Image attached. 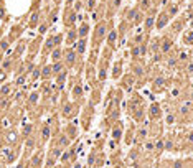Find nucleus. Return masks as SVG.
I'll use <instances>...</instances> for the list:
<instances>
[{"mask_svg": "<svg viewBox=\"0 0 193 168\" xmlns=\"http://www.w3.org/2000/svg\"><path fill=\"white\" fill-rule=\"evenodd\" d=\"M68 158H69V153H68V152H66V153H65V155H63V157H61V160H63V162H68Z\"/></svg>", "mask_w": 193, "mask_h": 168, "instance_id": "obj_46", "label": "nucleus"}, {"mask_svg": "<svg viewBox=\"0 0 193 168\" xmlns=\"http://www.w3.org/2000/svg\"><path fill=\"white\" fill-rule=\"evenodd\" d=\"M104 36H106V25H104V23H97V26H96V38H97V40H103Z\"/></svg>", "mask_w": 193, "mask_h": 168, "instance_id": "obj_3", "label": "nucleus"}, {"mask_svg": "<svg viewBox=\"0 0 193 168\" xmlns=\"http://www.w3.org/2000/svg\"><path fill=\"white\" fill-rule=\"evenodd\" d=\"M40 162H41V155H36L33 158V166L35 168H38V165H40Z\"/></svg>", "mask_w": 193, "mask_h": 168, "instance_id": "obj_28", "label": "nucleus"}, {"mask_svg": "<svg viewBox=\"0 0 193 168\" xmlns=\"http://www.w3.org/2000/svg\"><path fill=\"white\" fill-rule=\"evenodd\" d=\"M8 92H10V87L8 86H3L2 87V94H8Z\"/></svg>", "mask_w": 193, "mask_h": 168, "instance_id": "obj_43", "label": "nucleus"}, {"mask_svg": "<svg viewBox=\"0 0 193 168\" xmlns=\"http://www.w3.org/2000/svg\"><path fill=\"white\" fill-rule=\"evenodd\" d=\"M7 140H10V142H15V140H17V134H13V132H12V134H8Z\"/></svg>", "mask_w": 193, "mask_h": 168, "instance_id": "obj_38", "label": "nucleus"}, {"mask_svg": "<svg viewBox=\"0 0 193 168\" xmlns=\"http://www.w3.org/2000/svg\"><path fill=\"white\" fill-rule=\"evenodd\" d=\"M76 45L73 48H69V50H66L65 51V59H66V63H68L69 66L71 64H74V61H76Z\"/></svg>", "mask_w": 193, "mask_h": 168, "instance_id": "obj_2", "label": "nucleus"}, {"mask_svg": "<svg viewBox=\"0 0 193 168\" xmlns=\"http://www.w3.org/2000/svg\"><path fill=\"white\" fill-rule=\"evenodd\" d=\"M187 71L190 73V74H193V63H188L187 64Z\"/></svg>", "mask_w": 193, "mask_h": 168, "instance_id": "obj_40", "label": "nucleus"}, {"mask_svg": "<svg viewBox=\"0 0 193 168\" xmlns=\"http://www.w3.org/2000/svg\"><path fill=\"white\" fill-rule=\"evenodd\" d=\"M76 17H78V15H76V12H71V13L68 15V20H66V23H68V25L74 23V22H76Z\"/></svg>", "mask_w": 193, "mask_h": 168, "instance_id": "obj_20", "label": "nucleus"}, {"mask_svg": "<svg viewBox=\"0 0 193 168\" xmlns=\"http://www.w3.org/2000/svg\"><path fill=\"white\" fill-rule=\"evenodd\" d=\"M134 73H135V76H142L144 74V68H142V66H135Z\"/></svg>", "mask_w": 193, "mask_h": 168, "instance_id": "obj_27", "label": "nucleus"}, {"mask_svg": "<svg viewBox=\"0 0 193 168\" xmlns=\"http://www.w3.org/2000/svg\"><path fill=\"white\" fill-rule=\"evenodd\" d=\"M153 148H155V143H153V142H147L145 143V150H147V152H150V150H153Z\"/></svg>", "mask_w": 193, "mask_h": 168, "instance_id": "obj_31", "label": "nucleus"}, {"mask_svg": "<svg viewBox=\"0 0 193 168\" xmlns=\"http://www.w3.org/2000/svg\"><path fill=\"white\" fill-rule=\"evenodd\" d=\"M172 48V40L170 38H165V40L162 41V45H160V50L163 51V53H167V51H170Z\"/></svg>", "mask_w": 193, "mask_h": 168, "instance_id": "obj_11", "label": "nucleus"}, {"mask_svg": "<svg viewBox=\"0 0 193 168\" xmlns=\"http://www.w3.org/2000/svg\"><path fill=\"white\" fill-rule=\"evenodd\" d=\"M115 41H117V31L112 30V31H109V36H107V45H109V46H114Z\"/></svg>", "mask_w": 193, "mask_h": 168, "instance_id": "obj_9", "label": "nucleus"}, {"mask_svg": "<svg viewBox=\"0 0 193 168\" xmlns=\"http://www.w3.org/2000/svg\"><path fill=\"white\" fill-rule=\"evenodd\" d=\"M139 138L140 140H144V138H147V127H142V129H140V130H139Z\"/></svg>", "mask_w": 193, "mask_h": 168, "instance_id": "obj_22", "label": "nucleus"}, {"mask_svg": "<svg viewBox=\"0 0 193 168\" xmlns=\"http://www.w3.org/2000/svg\"><path fill=\"white\" fill-rule=\"evenodd\" d=\"M51 69H53V73H56V74H59V73L65 71V66H63L61 61H56L53 66H51Z\"/></svg>", "mask_w": 193, "mask_h": 168, "instance_id": "obj_12", "label": "nucleus"}, {"mask_svg": "<svg viewBox=\"0 0 193 168\" xmlns=\"http://www.w3.org/2000/svg\"><path fill=\"white\" fill-rule=\"evenodd\" d=\"M61 56H63V50H61V46H56L53 51H51V59L56 63V61H59L61 59Z\"/></svg>", "mask_w": 193, "mask_h": 168, "instance_id": "obj_5", "label": "nucleus"}, {"mask_svg": "<svg viewBox=\"0 0 193 168\" xmlns=\"http://www.w3.org/2000/svg\"><path fill=\"white\" fill-rule=\"evenodd\" d=\"M23 82H25V78H23V76H22V78H18V79H17V84H20V86H22Z\"/></svg>", "mask_w": 193, "mask_h": 168, "instance_id": "obj_47", "label": "nucleus"}, {"mask_svg": "<svg viewBox=\"0 0 193 168\" xmlns=\"http://www.w3.org/2000/svg\"><path fill=\"white\" fill-rule=\"evenodd\" d=\"M96 5V0H87V10H93Z\"/></svg>", "mask_w": 193, "mask_h": 168, "instance_id": "obj_34", "label": "nucleus"}, {"mask_svg": "<svg viewBox=\"0 0 193 168\" xmlns=\"http://www.w3.org/2000/svg\"><path fill=\"white\" fill-rule=\"evenodd\" d=\"M167 122H168V124H173V122H175V117H173L172 114H168V115H167Z\"/></svg>", "mask_w": 193, "mask_h": 168, "instance_id": "obj_39", "label": "nucleus"}, {"mask_svg": "<svg viewBox=\"0 0 193 168\" xmlns=\"http://www.w3.org/2000/svg\"><path fill=\"white\" fill-rule=\"evenodd\" d=\"M173 168H182V162H173Z\"/></svg>", "mask_w": 193, "mask_h": 168, "instance_id": "obj_48", "label": "nucleus"}, {"mask_svg": "<svg viewBox=\"0 0 193 168\" xmlns=\"http://www.w3.org/2000/svg\"><path fill=\"white\" fill-rule=\"evenodd\" d=\"M83 94V89L79 86H74V89H73V96H76V97H79Z\"/></svg>", "mask_w": 193, "mask_h": 168, "instance_id": "obj_25", "label": "nucleus"}, {"mask_svg": "<svg viewBox=\"0 0 193 168\" xmlns=\"http://www.w3.org/2000/svg\"><path fill=\"white\" fill-rule=\"evenodd\" d=\"M38 97H40V96H38L36 92H31V94H30V102L36 104V102H38Z\"/></svg>", "mask_w": 193, "mask_h": 168, "instance_id": "obj_26", "label": "nucleus"}, {"mask_svg": "<svg viewBox=\"0 0 193 168\" xmlns=\"http://www.w3.org/2000/svg\"><path fill=\"white\" fill-rule=\"evenodd\" d=\"M51 73H53V69H51V66H45V68L41 69V76H43V78H48V76H50Z\"/></svg>", "mask_w": 193, "mask_h": 168, "instance_id": "obj_18", "label": "nucleus"}, {"mask_svg": "<svg viewBox=\"0 0 193 168\" xmlns=\"http://www.w3.org/2000/svg\"><path fill=\"white\" fill-rule=\"evenodd\" d=\"M178 56H180V59H183V61H185V59H187V58H188V54H187V53H185V51H182V53H180V54H178Z\"/></svg>", "mask_w": 193, "mask_h": 168, "instance_id": "obj_44", "label": "nucleus"}, {"mask_svg": "<svg viewBox=\"0 0 193 168\" xmlns=\"http://www.w3.org/2000/svg\"><path fill=\"white\" fill-rule=\"evenodd\" d=\"M3 79H5V73L2 71V73H0V81H3Z\"/></svg>", "mask_w": 193, "mask_h": 168, "instance_id": "obj_50", "label": "nucleus"}, {"mask_svg": "<svg viewBox=\"0 0 193 168\" xmlns=\"http://www.w3.org/2000/svg\"><path fill=\"white\" fill-rule=\"evenodd\" d=\"M149 114H150V117H152V119H159L160 117V106H159V104H152L150 109H149Z\"/></svg>", "mask_w": 193, "mask_h": 168, "instance_id": "obj_4", "label": "nucleus"}, {"mask_svg": "<svg viewBox=\"0 0 193 168\" xmlns=\"http://www.w3.org/2000/svg\"><path fill=\"white\" fill-rule=\"evenodd\" d=\"M50 134H51L50 124H46V125L43 127V130H41V138H43V140H48V138H50Z\"/></svg>", "mask_w": 193, "mask_h": 168, "instance_id": "obj_13", "label": "nucleus"}, {"mask_svg": "<svg viewBox=\"0 0 193 168\" xmlns=\"http://www.w3.org/2000/svg\"><path fill=\"white\" fill-rule=\"evenodd\" d=\"M163 82H165V79H163V78H157L153 84H155L157 87H162V86H163Z\"/></svg>", "mask_w": 193, "mask_h": 168, "instance_id": "obj_29", "label": "nucleus"}, {"mask_svg": "<svg viewBox=\"0 0 193 168\" xmlns=\"http://www.w3.org/2000/svg\"><path fill=\"white\" fill-rule=\"evenodd\" d=\"M76 38H78V30H71V31L68 33V41H69L71 45H76V43H74Z\"/></svg>", "mask_w": 193, "mask_h": 168, "instance_id": "obj_14", "label": "nucleus"}, {"mask_svg": "<svg viewBox=\"0 0 193 168\" xmlns=\"http://www.w3.org/2000/svg\"><path fill=\"white\" fill-rule=\"evenodd\" d=\"M55 38V46H59V45H61V35H56V36H53Z\"/></svg>", "mask_w": 193, "mask_h": 168, "instance_id": "obj_33", "label": "nucleus"}, {"mask_svg": "<svg viewBox=\"0 0 193 168\" xmlns=\"http://www.w3.org/2000/svg\"><path fill=\"white\" fill-rule=\"evenodd\" d=\"M71 114H73V106L71 104H66L65 109H63V115H65V117H69Z\"/></svg>", "mask_w": 193, "mask_h": 168, "instance_id": "obj_17", "label": "nucleus"}, {"mask_svg": "<svg viewBox=\"0 0 193 168\" xmlns=\"http://www.w3.org/2000/svg\"><path fill=\"white\" fill-rule=\"evenodd\" d=\"M140 10H149L150 8V0H139Z\"/></svg>", "mask_w": 193, "mask_h": 168, "instance_id": "obj_19", "label": "nucleus"}, {"mask_svg": "<svg viewBox=\"0 0 193 168\" xmlns=\"http://www.w3.org/2000/svg\"><path fill=\"white\" fill-rule=\"evenodd\" d=\"M83 8V2H76L74 3V12H79Z\"/></svg>", "mask_w": 193, "mask_h": 168, "instance_id": "obj_36", "label": "nucleus"}, {"mask_svg": "<svg viewBox=\"0 0 193 168\" xmlns=\"http://www.w3.org/2000/svg\"><path fill=\"white\" fill-rule=\"evenodd\" d=\"M185 41H187V45H191V43H193V31H190V33L187 35V38H185Z\"/></svg>", "mask_w": 193, "mask_h": 168, "instance_id": "obj_30", "label": "nucleus"}, {"mask_svg": "<svg viewBox=\"0 0 193 168\" xmlns=\"http://www.w3.org/2000/svg\"><path fill=\"white\" fill-rule=\"evenodd\" d=\"M59 2H61V0H55V3H59Z\"/></svg>", "mask_w": 193, "mask_h": 168, "instance_id": "obj_53", "label": "nucleus"}, {"mask_svg": "<svg viewBox=\"0 0 193 168\" xmlns=\"http://www.w3.org/2000/svg\"><path fill=\"white\" fill-rule=\"evenodd\" d=\"M46 28H48V23H43V25L40 26V33H45V31H46Z\"/></svg>", "mask_w": 193, "mask_h": 168, "instance_id": "obj_41", "label": "nucleus"}, {"mask_svg": "<svg viewBox=\"0 0 193 168\" xmlns=\"http://www.w3.org/2000/svg\"><path fill=\"white\" fill-rule=\"evenodd\" d=\"M155 17H153V15H149V17H147V18H145V30H152V28H153V25H155Z\"/></svg>", "mask_w": 193, "mask_h": 168, "instance_id": "obj_10", "label": "nucleus"}, {"mask_svg": "<svg viewBox=\"0 0 193 168\" xmlns=\"http://www.w3.org/2000/svg\"><path fill=\"white\" fill-rule=\"evenodd\" d=\"M165 148H167V150H172V148H173V142H172V140H167V142H165Z\"/></svg>", "mask_w": 193, "mask_h": 168, "instance_id": "obj_37", "label": "nucleus"}, {"mask_svg": "<svg viewBox=\"0 0 193 168\" xmlns=\"http://www.w3.org/2000/svg\"><path fill=\"white\" fill-rule=\"evenodd\" d=\"M76 51H78L79 54H83L84 51H86V38H81V40L76 43Z\"/></svg>", "mask_w": 193, "mask_h": 168, "instance_id": "obj_8", "label": "nucleus"}, {"mask_svg": "<svg viewBox=\"0 0 193 168\" xmlns=\"http://www.w3.org/2000/svg\"><path fill=\"white\" fill-rule=\"evenodd\" d=\"M127 18L131 20V22H139V18H140V12H139V8H132L131 12H129Z\"/></svg>", "mask_w": 193, "mask_h": 168, "instance_id": "obj_6", "label": "nucleus"}, {"mask_svg": "<svg viewBox=\"0 0 193 168\" xmlns=\"http://www.w3.org/2000/svg\"><path fill=\"white\" fill-rule=\"evenodd\" d=\"M73 2H74V0H66V3H68V5H73Z\"/></svg>", "mask_w": 193, "mask_h": 168, "instance_id": "obj_51", "label": "nucleus"}, {"mask_svg": "<svg viewBox=\"0 0 193 168\" xmlns=\"http://www.w3.org/2000/svg\"><path fill=\"white\" fill-rule=\"evenodd\" d=\"M45 46H46V50L48 51H53L55 50V38H48V40H46V43H45Z\"/></svg>", "mask_w": 193, "mask_h": 168, "instance_id": "obj_16", "label": "nucleus"}, {"mask_svg": "<svg viewBox=\"0 0 193 168\" xmlns=\"http://www.w3.org/2000/svg\"><path fill=\"white\" fill-rule=\"evenodd\" d=\"M168 20H170V15H168L167 12H162L159 15V18L155 20V26L159 28V30H162V28H165V25L168 23Z\"/></svg>", "mask_w": 193, "mask_h": 168, "instance_id": "obj_1", "label": "nucleus"}, {"mask_svg": "<svg viewBox=\"0 0 193 168\" xmlns=\"http://www.w3.org/2000/svg\"><path fill=\"white\" fill-rule=\"evenodd\" d=\"M59 145L61 147H68L69 145V140L66 138V135H61V138H59Z\"/></svg>", "mask_w": 193, "mask_h": 168, "instance_id": "obj_23", "label": "nucleus"}, {"mask_svg": "<svg viewBox=\"0 0 193 168\" xmlns=\"http://www.w3.org/2000/svg\"><path fill=\"white\" fill-rule=\"evenodd\" d=\"M87 33H89V25H87V23H83V25L79 26V30H78V36L79 38H86Z\"/></svg>", "mask_w": 193, "mask_h": 168, "instance_id": "obj_7", "label": "nucleus"}, {"mask_svg": "<svg viewBox=\"0 0 193 168\" xmlns=\"http://www.w3.org/2000/svg\"><path fill=\"white\" fill-rule=\"evenodd\" d=\"M74 168H81V165H79V163H78V165H76V166H74Z\"/></svg>", "mask_w": 193, "mask_h": 168, "instance_id": "obj_52", "label": "nucleus"}, {"mask_svg": "<svg viewBox=\"0 0 193 168\" xmlns=\"http://www.w3.org/2000/svg\"><path fill=\"white\" fill-rule=\"evenodd\" d=\"M119 74H121V64L117 63V64L114 66V71H112V76H114V78H117Z\"/></svg>", "mask_w": 193, "mask_h": 168, "instance_id": "obj_24", "label": "nucleus"}, {"mask_svg": "<svg viewBox=\"0 0 193 168\" xmlns=\"http://www.w3.org/2000/svg\"><path fill=\"white\" fill-rule=\"evenodd\" d=\"M38 17H40L38 13H33V15H31V20H30L31 25H36V23H38Z\"/></svg>", "mask_w": 193, "mask_h": 168, "instance_id": "obj_32", "label": "nucleus"}, {"mask_svg": "<svg viewBox=\"0 0 193 168\" xmlns=\"http://www.w3.org/2000/svg\"><path fill=\"white\" fill-rule=\"evenodd\" d=\"M172 96L177 97V96H178V89H173V91H172Z\"/></svg>", "mask_w": 193, "mask_h": 168, "instance_id": "obj_49", "label": "nucleus"}, {"mask_svg": "<svg viewBox=\"0 0 193 168\" xmlns=\"http://www.w3.org/2000/svg\"><path fill=\"white\" fill-rule=\"evenodd\" d=\"M150 48H152V50H159V43H157V41H155V43H153V41H152V45H150Z\"/></svg>", "mask_w": 193, "mask_h": 168, "instance_id": "obj_45", "label": "nucleus"}, {"mask_svg": "<svg viewBox=\"0 0 193 168\" xmlns=\"http://www.w3.org/2000/svg\"><path fill=\"white\" fill-rule=\"evenodd\" d=\"M7 46H8V41H7V40H3L2 43H0V48H2V50H5Z\"/></svg>", "mask_w": 193, "mask_h": 168, "instance_id": "obj_42", "label": "nucleus"}, {"mask_svg": "<svg viewBox=\"0 0 193 168\" xmlns=\"http://www.w3.org/2000/svg\"><path fill=\"white\" fill-rule=\"evenodd\" d=\"M112 137H114V140H119L122 137V129L119 127V125L115 129H112Z\"/></svg>", "mask_w": 193, "mask_h": 168, "instance_id": "obj_15", "label": "nucleus"}, {"mask_svg": "<svg viewBox=\"0 0 193 168\" xmlns=\"http://www.w3.org/2000/svg\"><path fill=\"white\" fill-rule=\"evenodd\" d=\"M31 76H33V79H38L41 76V73H40V69H35L33 73H31Z\"/></svg>", "mask_w": 193, "mask_h": 168, "instance_id": "obj_35", "label": "nucleus"}, {"mask_svg": "<svg viewBox=\"0 0 193 168\" xmlns=\"http://www.w3.org/2000/svg\"><path fill=\"white\" fill-rule=\"evenodd\" d=\"M163 148H165V142H163V140H157V143H155V150H157V152H162Z\"/></svg>", "mask_w": 193, "mask_h": 168, "instance_id": "obj_21", "label": "nucleus"}]
</instances>
